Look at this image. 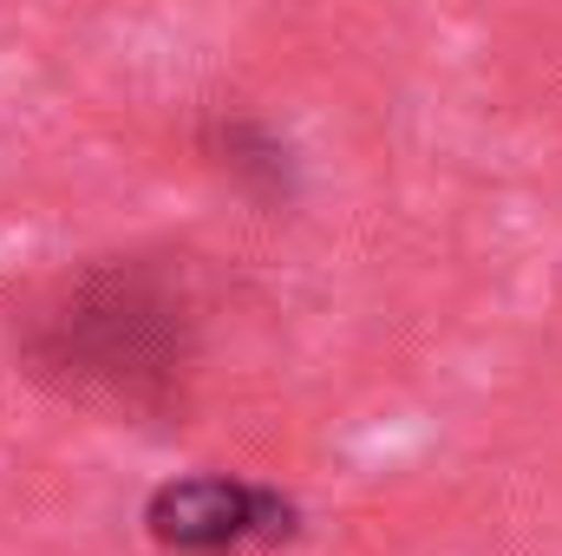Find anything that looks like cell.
<instances>
[{
    "label": "cell",
    "instance_id": "cell-1",
    "mask_svg": "<svg viewBox=\"0 0 562 556\" xmlns=\"http://www.w3.org/2000/svg\"><path fill=\"white\" fill-rule=\"evenodd\" d=\"M144 531H150V544L177 556H229L288 537L294 504L269 485H249L229 471H190V478H164L144 498Z\"/></svg>",
    "mask_w": 562,
    "mask_h": 556
}]
</instances>
